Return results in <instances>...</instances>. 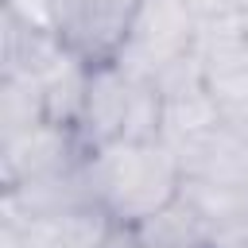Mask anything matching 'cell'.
Listing matches in <instances>:
<instances>
[{
    "mask_svg": "<svg viewBox=\"0 0 248 248\" xmlns=\"http://www.w3.org/2000/svg\"><path fill=\"white\" fill-rule=\"evenodd\" d=\"M182 182L205 186H244L248 182V136L225 116L221 124L182 140L178 147Z\"/></svg>",
    "mask_w": 248,
    "mask_h": 248,
    "instance_id": "6",
    "label": "cell"
},
{
    "mask_svg": "<svg viewBox=\"0 0 248 248\" xmlns=\"http://www.w3.org/2000/svg\"><path fill=\"white\" fill-rule=\"evenodd\" d=\"M43 78L27 74H0V140L19 136L43 124Z\"/></svg>",
    "mask_w": 248,
    "mask_h": 248,
    "instance_id": "12",
    "label": "cell"
},
{
    "mask_svg": "<svg viewBox=\"0 0 248 248\" xmlns=\"http://www.w3.org/2000/svg\"><path fill=\"white\" fill-rule=\"evenodd\" d=\"M101 248H140V236H136V229H132V225H120V221H116Z\"/></svg>",
    "mask_w": 248,
    "mask_h": 248,
    "instance_id": "15",
    "label": "cell"
},
{
    "mask_svg": "<svg viewBox=\"0 0 248 248\" xmlns=\"http://www.w3.org/2000/svg\"><path fill=\"white\" fill-rule=\"evenodd\" d=\"M198 23H217V19H236L248 0H186Z\"/></svg>",
    "mask_w": 248,
    "mask_h": 248,
    "instance_id": "14",
    "label": "cell"
},
{
    "mask_svg": "<svg viewBox=\"0 0 248 248\" xmlns=\"http://www.w3.org/2000/svg\"><path fill=\"white\" fill-rule=\"evenodd\" d=\"M66 54L70 50L54 31H39V27L16 23L12 16H0V74L46 78Z\"/></svg>",
    "mask_w": 248,
    "mask_h": 248,
    "instance_id": "9",
    "label": "cell"
},
{
    "mask_svg": "<svg viewBox=\"0 0 248 248\" xmlns=\"http://www.w3.org/2000/svg\"><path fill=\"white\" fill-rule=\"evenodd\" d=\"M225 116H229V120H232V124L248 136V108H232V112H225Z\"/></svg>",
    "mask_w": 248,
    "mask_h": 248,
    "instance_id": "16",
    "label": "cell"
},
{
    "mask_svg": "<svg viewBox=\"0 0 248 248\" xmlns=\"http://www.w3.org/2000/svg\"><path fill=\"white\" fill-rule=\"evenodd\" d=\"M0 16H12L16 23L39 27V31H54L58 0H4V12H0ZM54 35H58V31H54Z\"/></svg>",
    "mask_w": 248,
    "mask_h": 248,
    "instance_id": "13",
    "label": "cell"
},
{
    "mask_svg": "<svg viewBox=\"0 0 248 248\" xmlns=\"http://www.w3.org/2000/svg\"><path fill=\"white\" fill-rule=\"evenodd\" d=\"M240 27H244V35H248V4H244V12H240Z\"/></svg>",
    "mask_w": 248,
    "mask_h": 248,
    "instance_id": "17",
    "label": "cell"
},
{
    "mask_svg": "<svg viewBox=\"0 0 248 248\" xmlns=\"http://www.w3.org/2000/svg\"><path fill=\"white\" fill-rule=\"evenodd\" d=\"M85 155H89V147L74 128L43 120L19 136L0 140V190L39 182L50 174H66V170L81 167Z\"/></svg>",
    "mask_w": 248,
    "mask_h": 248,
    "instance_id": "3",
    "label": "cell"
},
{
    "mask_svg": "<svg viewBox=\"0 0 248 248\" xmlns=\"http://www.w3.org/2000/svg\"><path fill=\"white\" fill-rule=\"evenodd\" d=\"M112 225V213L97 202L39 217H0V248H101Z\"/></svg>",
    "mask_w": 248,
    "mask_h": 248,
    "instance_id": "4",
    "label": "cell"
},
{
    "mask_svg": "<svg viewBox=\"0 0 248 248\" xmlns=\"http://www.w3.org/2000/svg\"><path fill=\"white\" fill-rule=\"evenodd\" d=\"M198 54H202L205 85L221 101V108L225 112L248 108V35L240 27V16L202 23Z\"/></svg>",
    "mask_w": 248,
    "mask_h": 248,
    "instance_id": "7",
    "label": "cell"
},
{
    "mask_svg": "<svg viewBox=\"0 0 248 248\" xmlns=\"http://www.w3.org/2000/svg\"><path fill=\"white\" fill-rule=\"evenodd\" d=\"M128 101H132V78H128L116 62H97V66H89L85 112H81V128H78V136L85 140L89 151L124 136Z\"/></svg>",
    "mask_w": 248,
    "mask_h": 248,
    "instance_id": "8",
    "label": "cell"
},
{
    "mask_svg": "<svg viewBox=\"0 0 248 248\" xmlns=\"http://www.w3.org/2000/svg\"><path fill=\"white\" fill-rule=\"evenodd\" d=\"M136 4L140 0H58L54 31L66 50L85 58L89 66L116 62Z\"/></svg>",
    "mask_w": 248,
    "mask_h": 248,
    "instance_id": "5",
    "label": "cell"
},
{
    "mask_svg": "<svg viewBox=\"0 0 248 248\" xmlns=\"http://www.w3.org/2000/svg\"><path fill=\"white\" fill-rule=\"evenodd\" d=\"M198 39H202V23L186 0H140L128 23L124 46L116 54V66L128 78L155 81L167 66L194 54Z\"/></svg>",
    "mask_w": 248,
    "mask_h": 248,
    "instance_id": "2",
    "label": "cell"
},
{
    "mask_svg": "<svg viewBox=\"0 0 248 248\" xmlns=\"http://www.w3.org/2000/svg\"><path fill=\"white\" fill-rule=\"evenodd\" d=\"M225 120V108L221 101L209 93V85H198V89H182V93H167L163 97V140L170 147H178L182 140L213 128Z\"/></svg>",
    "mask_w": 248,
    "mask_h": 248,
    "instance_id": "11",
    "label": "cell"
},
{
    "mask_svg": "<svg viewBox=\"0 0 248 248\" xmlns=\"http://www.w3.org/2000/svg\"><path fill=\"white\" fill-rule=\"evenodd\" d=\"M85 89H89V62L78 54H66L46 78H43V112L50 124L81 128L85 112Z\"/></svg>",
    "mask_w": 248,
    "mask_h": 248,
    "instance_id": "10",
    "label": "cell"
},
{
    "mask_svg": "<svg viewBox=\"0 0 248 248\" xmlns=\"http://www.w3.org/2000/svg\"><path fill=\"white\" fill-rule=\"evenodd\" d=\"M85 174H89L97 205H105L112 213V221H120V225H140L151 213L178 202V194H182L178 151L167 140L101 143L85 155Z\"/></svg>",
    "mask_w": 248,
    "mask_h": 248,
    "instance_id": "1",
    "label": "cell"
}]
</instances>
